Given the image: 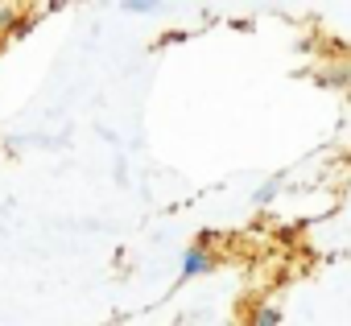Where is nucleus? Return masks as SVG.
<instances>
[{"label":"nucleus","mask_w":351,"mask_h":326,"mask_svg":"<svg viewBox=\"0 0 351 326\" xmlns=\"http://www.w3.org/2000/svg\"><path fill=\"white\" fill-rule=\"evenodd\" d=\"M207 268H211V260H207V252H203V248L186 252V260H182V273H186V277H199V273H207Z\"/></svg>","instance_id":"f257e3e1"},{"label":"nucleus","mask_w":351,"mask_h":326,"mask_svg":"<svg viewBox=\"0 0 351 326\" xmlns=\"http://www.w3.org/2000/svg\"><path fill=\"white\" fill-rule=\"evenodd\" d=\"M277 318H281V314H277L273 305H269V310H261V326H277Z\"/></svg>","instance_id":"f03ea898"}]
</instances>
